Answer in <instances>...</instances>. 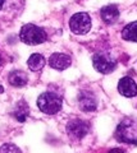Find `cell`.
Wrapping results in <instances>:
<instances>
[{"instance_id":"1","label":"cell","mask_w":137,"mask_h":153,"mask_svg":"<svg viewBox=\"0 0 137 153\" xmlns=\"http://www.w3.org/2000/svg\"><path fill=\"white\" fill-rule=\"evenodd\" d=\"M115 139L127 144H137V120L132 117L123 119L117 126Z\"/></svg>"},{"instance_id":"9","label":"cell","mask_w":137,"mask_h":153,"mask_svg":"<svg viewBox=\"0 0 137 153\" xmlns=\"http://www.w3.org/2000/svg\"><path fill=\"white\" fill-rule=\"evenodd\" d=\"M49 64L53 69H56V70H64L70 66L72 64V59L70 56L67 55V54H62V52H55L50 56L49 59Z\"/></svg>"},{"instance_id":"11","label":"cell","mask_w":137,"mask_h":153,"mask_svg":"<svg viewBox=\"0 0 137 153\" xmlns=\"http://www.w3.org/2000/svg\"><path fill=\"white\" fill-rule=\"evenodd\" d=\"M8 82H9L10 85L17 87V88L25 87V85L27 84V82H28V76L23 70H14V71H12V73L9 74Z\"/></svg>"},{"instance_id":"5","label":"cell","mask_w":137,"mask_h":153,"mask_svg":"<svg viewBox=\"0 0 137 153\" xmlns=\"http://www.w3.org/2000/svg\"><path fill=\"white\" fill-rule=\"evenodd\" d=\"M92 64L99 73L101 74H109L117 66V61L113 56L108 54H95L92 57Z\"/></svg>"},{"instance_id":"8","label":"cell","mask_w":137,"mask_h":153,"mask_svg":"<svg viewBox=\"0 0 137 153\" xmlns=\"http://www.w3.org/2000/svg\"><path fill=\"white\" fill-rule=\"evenodd\" d=\"M118 92L124 97H135L137 94V84L131 76H123L118 83Z\"/></svg>"},{"instance_id":"2","label":"cell","mask_w":137,"mask_h":153,"mask_svg":"<svg viewBox=\"0 0 137 153\" xmlns=\"http://www.w3.org/2000/svg\"><path fill=\"white\" fill-rule=\"evenodd\" d=\"M62 106H63L62 97L54 92H44L37 98V107L44 114L54 115L62 110Z\"/></svg>"},{"instance_id":"13","label":"cell","mask_w":137,"mask_h":153,"mask_svg":"<svg viewBox=\"0 0 137 153\" xmlns=\"http://www.w3.org/2000/svg\"><path fill=\"white\" fill-rule=\"evenodd\" d=\"M46 60L41 54H32L27 60V65L32 71H39L45 66Z\"/></svg>"},{"instance_id":"14","label":"cell","mask_w":137,"mask_h":153,"mask_svg":"<svg viewBox=\"0 0 137 153\" xmlns=\"http://www.w3.org/2000/svg\"><path fill=\"white\" fill-rule=\"evenodd\" d=\"M122 37L126 41L137 42V22H132L122 30Z\"/></svg>"},{"instance_id":"15","label":"cell","mask_w":137,"mask_h":153,"mask_svg":"<svg viewBox=\"0 0 137 153\" xmlns=\"http://www.w3.org/2000/svg\"><path fill=\"white\" fill-rule=\"evenodd\" d=\"M0 153H22V152L17 146L10 144V143H5V144L0 147Z\"/></svg>"},{"instance_id":"17","label":"cell","mask_w":137,"mask_h":153,"mask_svg":"<svg viewBox=\"0 0 137 153\" xmlns=\"http://www.w3.org/2000/svg\"><path fill=\"white\" fill-rule=\"evenodd\" d=\"M3 4H4V0H0V9L3 8Z\"/></svg>"},{"instance_id":"18","label":"cell","mask_w":137,"mask_h":153,"mask_svg":"<svg viewBox=\"0 0 137 153\" xmlns=\"http://www.w3.org/2000/svg\"><path fill=\"white\" fill-rule=\"evenodd\" d=\"M3 92H4V88L1 87V85H0V93H3Z\"/></svg>"},{"instance_id":"3","label":"cell","mask_w":137,"mask_h":153,"mask_svg":"<svg viewBox=\"0 0 137 153\" xmlns=\"http://www.w3.org/2000/svg\"><path fill=\"white\" fill-rule=\"evenodd\" d=\"M19 38L25 44L34 46V45H40L42 42H45L46 38H48V35H46V32L39 26L26 25L21 28Z\"/></svg>"},{"instance_id":"4","label":"cell","mask_w":137,"mask_h":153,"mask_svg":"<svg viewBox=\"0 0 137 153\" xmlns=\"http://www.w3.org/2000/svg\"><path fill=\"white\" fill-rule=\"evenodd\" d=\"M69 28L74 35H86L91 30V18L87 13H76L69 19Z\"/></svg>"},{"instance_id":"19","label":"cell","mask_w":137,"mask_h":153,"mask_svg":"<svg viewBox=\"0 0 137 153\" xmlns=\"http://www.w3.org/2000/svg\"><path fill=\"white\" fill-rule=\"evenodd\" d=\"M3 64V57H1V55H0V65Z\"/></svg>"},{"instance_id":"7","label":"cell","mask_w":137,"mask_h":153,"mask_svg":"<svg viewBox=\"0 0 137 153\" xmlns=\"http://www.w3.org/2000/svg\"><path fill=\"white\" fill-rule=\"evenodd\" d=\"M78 106L82 111H86V112L95 111L97 107L96 96L92 92H90V91H82L78 94Z\"/></svg>"},{"instance_id":"16","label":"cell","mask_w":137,"mask_h":153,"mask_svg":"<svg viewBox=\"0 0 137 153\" xmlns=\"http://www.w3.org/2000/svg\"><path fill=\"white\" fill-rule=\"evenodd\" d=\"M109 153H124L122 149H119V148H114V149H112Z\"/></svg>"},{"instance_id":"12","label":"cell","mask_w":137,"mask_h":153,"mask_svg":"<svg viewBox=\"0 0 137 153\" xmlns=\"http://www.w3.org/2000/svg\"><path fill=\"white\" fill-rule=\"evenodd\" d=\"M30 115V107H28V103L25 101V100H21L16 103L14 106V110H13V116L17 119L18 121H26V119Z\"/></svg>"},{"instance_id":"6","label":"cell","mask_w":137,"mask_h":153,"mask_svg":"<svg viewBox=\"0 0 137 153\" xmlns=\"http://www.w3.org/2000/svg\"><path fill=\"white\" fill-rule=\"evenodd\" d=\"M65 130H67V134L70 139L79 140L86 137V134L90 130V125L88 123L81 120V119H73L67 124Z\"/></svg>"},{"instance_id":"10","label":"cell","mask_w":137,"mask_h":153,"mask_svg":"<svg viewBox=\"0 0 137 153\" xmlns=\"http://www.w3.org/2000/svg\"><path fill=\"white\" fill-rule=\"evenodd\" d=\"M101 19L106 25H114L119 18V9L117 8V5H106L103 7L100 10Z\"/></svg>"}]
</instances>
